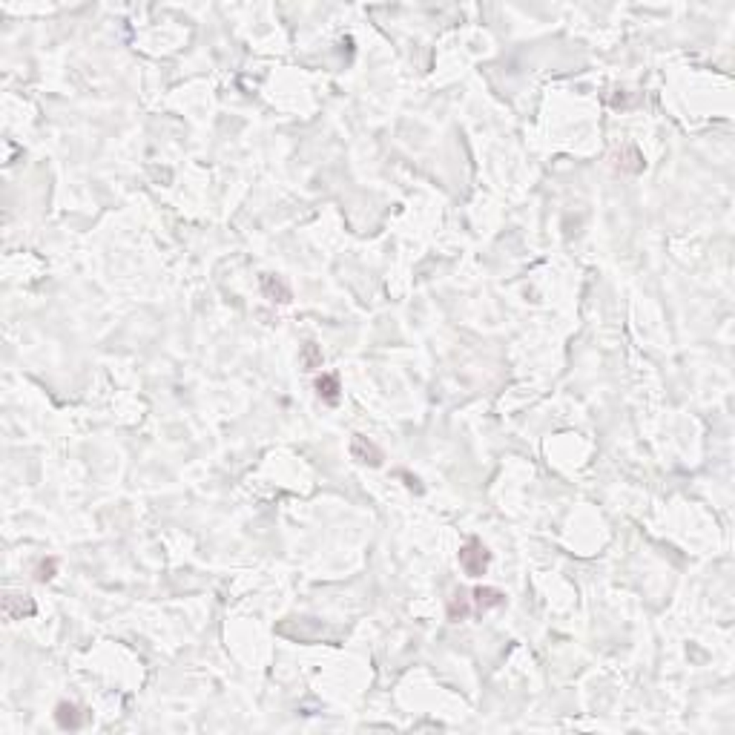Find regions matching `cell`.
<instances>
[{
  "instance_id": "cell-8",
  "label": "cell",
  "mask_w": 735,
  "mask_h": 735,
  "mask_svg": "<svg viewBox=\"0 0 735 735\" xmlns=\"http://www.w3.org/2000/svg\"><path fill=\"white\" fill-rule=\"evenodd\" d=\"M449 618H451V620H466V618H468V598L462 595V592H457V595L451 598V603H449Z\"/></svg>"
},
{
  "instance_id": "cell-4",
  "label": "cell",
  "mask_w": 735,
  "mask_h": 735,
  "mask_svg": "<svg viewBox=\"0 0 735 735\" xmlns=\"http://www.w3.org/2000/svg\"><path fill=\"white\" fill-rule=\"evenodd\" d=\"M55 721H58L60 730H78L84 724V715L75 704H67V701H63V704H58V710H55Z\"/></svg>"
},
{
  "instance_id": "cell-10",
  "label": "cell",
  "mask_w": 735,
  "mask_h": 735,
  "mask_svg": "<svg viewBox=\"0 0 735 735\" xmlns=\"http://www.w3.org/2000/svg\"><path fill=\"white\" fill-rule=\"evenodd\" d=\"M55 569H58V561H55V557H49V561H41L38 569H35V578H38L41 583L52 580V578H55Z\"/></svg>"
},
{
  "instance_id": "cell-1",
  "label": "cell",
  "mask_w": 735,
  "mask_h": 735,
  "mask_svg": "<svg viewBox=\"0 0 735 735\" xmlns=\"http://www.w3.org/2000/svg\"><path fill=\"white\" fill-rule=\"evenodd\" d=\"M488 561H491V554H488V549L483 546L480 540H468L466 546L460 549V566L466 569V574H471V578H480V574H486Z\"/></svg>"
},
{
  "instance_id": "cell-2",
  "label": "cell",
  "mask_w": 735,
  "mask_h": 735,
  "mask_svg": "<svg viewBox=\"0 0 735 735\" xmlns=\"http://www.w3.org/2000/svg\"><path fill=\"white\" fill-rule=\"evenodd\" d=\"M350 457L365 462V466H382V460H385V454L376 449V442H371L362 434H354V440H350Z\"/></svg>"
},
{
  "instance_id": "cell-3",
  "label": "cell",
  "mask_w": 735,
  "mask_h": 735,
  "mask_svg": "<svg viewBox=\"0 0 735 735\" xmlns=\"http://www.w3.org/2000/svg\"><path fill=\"white\" fill-rule=\"evenodd\" d=\"M316 394L322 403H339V379L337 374H319L316 376Z\"/></svg>"
},
{
  "instance_id": "cell-7",
  "label": "cell",
  "mask_w": 735,
  "mask_h": 735,
  "mask_svg": "<svg viewBox=\"0 0 735 735\" xmlns=\"http://www.w3.org/2000/svg\"><path fill=\"white\" fill-rule=\"evenodd\" d=\"M3 609H6V615H9L12 620H21L23 615H32V612H35V603H32L29 598L23 600V595H9V598L3 600Z\"/></svg>"
},
{
  "instance_id": "cell-6",
  "label": "cell",
  "mask_w": 735,
  "mask_h": 735,
  "mask_svg": "<svg viewBox=\"0 0 735 735\" xmlns=\"http://www.w3.org/2000/svg\"><path fill=\"white\" fill-rule=\"evenodd\" d=\"M262 291L267 299L273 302H291V287H287L282 279L276 276H262Z\"/></svg>"
},
{
  "instance_id": "cell-9",
  "label": "cell",
  "mask_w": 735,
  "mask_h": 735,
  "mask_svg": "<svg viewBox=\"0 0 735 735\" xmlns=\"http://www.w3.org/2000/svg\"><path fill=\"white\" fill-rule=\"evenodd\" d=\"M302 365H305L308 371H313V368H322V350H319L313 342H308L305 348H302Z\"/></svg>"
},
{
  "instance_id": "cell-5",
  "label": "cell",
  "mask_w": 735,
  "mask_h": 735,
  "mask_svg": "<svg viewBox=\"0 0 735 735\" xmlns=\"http://www.w3.org/2000/svg\"><path fill=\"white\" fill-rule=\"evenodd\" d=\"M474 603H477V609H497V606L506 603V595L500 592V589L477 586L474 589Z\"/></svg>"
}]
</instances>
